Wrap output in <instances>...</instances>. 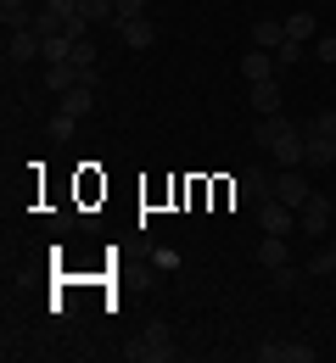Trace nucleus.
I'll use <instances>...</instances> for the list:
<instances>
[{
  "label": "nucleus",
  "instance_id": "obj_1",
  "mask_svg": "<svg viewBox=\"0 0 336 363\" xmlns=\"http://www.w3.org/2000/svg\"><path fill=\"white\" fill-rule=\"evenodd\" d=\"M252 140H258L264 151H275L286 168H297V162H303V129H297V123H286L281 112H275V118H264V123L252 129Z\"/></svg>",
  "mask_w": 336,
  "mask_h": 363
},
{
  "label": "nucleus",
  "instance_id": "obj_2",
  "mask_svg": "<svg viewBox=\"0 0 336 363\" xmlns=\"http://www.w3.org/2000/svg\"><path fill=\"white\" fill-rule=\"evenodd\" d=\"M129 358L168 363V358H174V330H168V324H146V335H141V341H129Z\"/></svg>",
  "mask_w": 336,
  "mask_h": 363
},
{
  "label": "nucleus",
  "instance_id": "obj_3",
  "mask_svg": "<svg viewBox=\"0 0 336 363\" xmlns=\"http://www.w3.org/2000/svg\"><path fill=\"white\" fill-rule=\"evenodd\" d=\"M331 213H336V196L314 190V196L297 207V229H303V235H325V229H331Z\"/></svg>",
  "mask_w": 336,
  "mask_h": 363
},
{
  "label": "nucleus",
  "instance_id": "obj_4",
  "mask_svg": "<svg viewBox=\"0 0 336 363\" xmlns=\"http://www.w3.org/2000/svg\"><path fill=\"white\" fill-rule=\"evenodd\" d=\"M258 224H264V235H291L297 229V207H286L281 196H269V201H258Z\"/></svg>",
  "mask_w": 336,
  "mask_h": 363
},
{
  "label": "nucleus",
  "instance_id": "obj_5",
  "mask_svg": "<svg viewBox=\"0 0 336 363\" xmlns=\"http://www.w3.org/2000/svg\"><path fill=\"white\" fill-rule=\"evenodd\" d=\"M241 79H246V84H264V79H275V50H246V56H241Z\"/></svg>",
  "mask_w": 336,
  "mask_h": 363
},
{
  "label": "nucleus",
  "instance_id": "obj_6",
  "mask_svg": "<svg viewBox=\"0 0 336 363\" xmlns=\"http://www.w3.org/2000/svg\"><path fill=\"white\" fill-rule=\"evenodd\" d=\"M303 162H308V168H331L336 162V140H325V135L308 129V135H303Z\"/></svg>",
  "mask_w": 336,
  "mask_h": 363
},
{
  "label": "nucleus",
  "instance_id": "obj_7",
  "mask_svg": "<svg viewBox=\"0 0 336 363\" xmlns=\"http://www.w3.org/2000/svg\"><path fill=\"white\" fill-rule=\"evenodd\" d=\"M118 34H124V45H129V50L157 45V28H151V17H124V23H118Z\"/></svg>",
  "mask_w": 336,
  "mask_h": 363
},
{
  "label": "nucleus",
  "instance_id": "obj_8",
  "mask_svg": "<svg viewBox=\"0 0 336 363\" xmlns=\"http://www.w3.org/2000/svg\"><path fill=\"white\" fill-rule=\"evenodd\" d=\"M252 45L258 50H281L286 45V23H281V17H258V23H252Z\"/></svg>",
  "mask_w": 336,
  "mask_h": 363
},
{
  "label": "nucleus",
  "instance_id": "obj_9",
  "mask_svg": "<svg viewBox=\"0 0 336 363\" xmlns=\"http://www.w3.org/2000/svg\"><path fill=\"white\" fill-rule=\"evenodd\" d=\"M79 79H85V73H79V62H73V56H67V62H45V90H73V84H79Z\"/></svg>",
  "mask_w": 336,
  "mask_h": 363
},
{
  "label": "nucleus",
  "instance_id": "obj_10",
  "mask_svg": "<svg viewBox=\"0 0 336 363\" xmlns=\"http://www.w3.org/2000/svg\"><path fill=\"white\" fill-rule=\"evenodd\" d=\"M11 62H34V56H45V40L34 34V28H11Z\"/></svg>",
  "mask_w": 336,
  "mask_h": 363
},
{
  "label": "nucleus",
  "instance_id": "obj_11",
  "mask_svg": "<svg viewBox=\"0 0 336 363\" xmlns=\"http://www.w3.org/2000/svg\"><path fill=\"white\" fill-rule=\"evenodd\" d=\"M56 106L73 112V118H85V112L96 106V84H73V90H62V95H56Z\"/></svg>",
  "mask_w": 336,
  "mask_h": 363
},
{
  "label": "nucleus",
  "instance_id": "obj_12",
  "mask_svg": "<svg viewBox=\"0 0 336 363\" xmlns=\"http://www.w3.org/2000/svg\"><path fill=\"white\" fill-rule=\"evenodd\" d=\"M258 263L275 274V269H286L291 263V252H286V235H264V246H258Z\"/></svg>",
  "mask_w": 336,
  "mask_h": 363
},
{
  "label": "nucleus",
  "instance_id": "obj_13",
  "mask_svg": "<svg viewBox=\"0 0 336 363\" xmlns=\"http://www.w3.org/2000/svg\"><path fill=\"white\" fill-rule=\"evenodd\" d=\"M275 196H281L286 207H303V201L314 196V184H308V179H297V174H281V179H275Z\"/></svg>",
  "mask_w": 336,
  "mask_h": 363
},
{
  "label": "nucleus",
  "instance_id": "obj_14",
  "mask_svg": "<svg viewBox=\"0 0 336 363\" xmlns=\"http://www.w3.org/2000/svg\"><path fill=\"white\" fill-rule=\"evenodd\" d=\"M252 106H258V118H275V112H281V79L252 84Z\"/></svg>",
  "mask_w": 336,
  "mask_h": 363
},
{
  "label": "nucleus",
  "instance_id": "obj_15",
  "mask_svg": "<svg viewBox=\"0 0 336 363\" xmlns=\"http://www.w3.org/2000/svg\"><path fill=\"white\" fill-rule=\"evenodd\" d=\"M286 40H297V45L320 40V23H314V11H291V17H286Z\"/></svg>",
  "mask_w": 336,
  "mask_h": 363
},
{
  "label": "nucleus",
  "instance_id": "obj_16",
  "mask_svg": "<svg viewBox=\"0 0 336 363\" xmlns=\"http://www.w3.org/2000/svg\"><path fill=\"white\" fill-rule=\"evenodd\" d=\"M0 23H6V34H11V28H28V23H34L28 0H0Z\"/></svg>",
  "mask_w": 336,
  "mask_h": 363
},
{
  "label": "nucleus",
  "instance_id": "obj_17",
  "mask_svg": "<svg viewBox=\"0 0 336 363\" xmlns=\"http://www.w3.org/2000/svg\"><path fill=\"white\" fill-rule=\"evenodd\" d=\"M241 179H246V196H252V201H269V196H275V179H269L264 168H246Z\"/></svg>",
  "mask_w": 336,
  "mask_h": 363
},
{
  "label": "nucleus",
  "instance_id": "obj_18",
  "mask_svg": "<svg viewBox=\"0 0 336 363\" xmlns=\"http://www.w3.org/2000/svg\"><path fill=\"white\" fill-rule=\"evenodd\" d=\"M79 17H90V23H112V17H118V0H79Z\"/></svg>",
  "mask_w": 336,
  "mask_h": 363
},
{
  "label": "nucleus",
  "instance_id": "obj_19",
  "mask_svg": "<svg viewBox=\"0 0 336 363\" xmlns=\"http://www.w3.org/2000/svg\"><path fill=\"white\" fill-rule=\"evenodd\" d=\"M28 28H34V34H40V40H56V34H62V17H56V11H50V6H40V11H34V23H28Z\"/></svg>",
  "mask_w": 336,
  "mask_h": 363
},
{
  "label": "nucleus",
  "instance_id": "obj_20",
  "mask_svg": "<svg viewBox=\"0 0 336 363\" xmlns=\"http://www.w3.org/2000/svg\"><path fill=\"white\" fill-rule=\"evenodd\" d=\"M73 62H79V73H96V45L90 40H73Z\"/></svg>",
  "mask_w": 336,
  "mask_h": 363
},
{
  "label": "nucleus",
  "instance_id": "obj_21",
  "mask_svg": "<svg viewBox=\"0 0 336 363\" xmlns=\"http://www.w3.org/2000/svg\"><path fill=\"white\" fill-rule=\"evenodd\" d=\"M67 56H73V40H67V34L45 40V62H67Z\"/></svg>",
  "mask_w": 336,
  "mask_h": 363
},
{
  "label": "nucleus",
  "instance_id": "obj_22",
  "mask_svg": "<svg viewBox=\"0 0 336 363\" xmlns=\"http://www.w3.org/2000/svg\"><path fill=\"white\" fill-rule=\"evenodd\" d=\"M281 363H314V352L303 341H281Z\"/></svg>",
  "mask_w": 336,
  "mask_h": 363
},
{
  "label": "nucleus",
  "instance_id": "obj_23",
  "mask_svg": "<svg viewBox=\"0 0 336 363\" xmlns=\"http://www.w3.org/2000/svg\"><path fill=\"white\" fill-rule=\"evenodd\" d=\"M73 129H79V118L56 106V118H50V135H56V140H67V135H73Z\"/></svg>",
  "mask_w": 336,
  "mask_h": 363
},
{
  "label": "nucleus",
  "instance_id": "obj_24",
  "mask_svg": "<svg viewBox=\"0 0 336 363\" xmlns=\"http://www.w3.org/2000/svg\"><path fill=\"white\" fill-rule=\"evenodd\" d=\"M308 274H336V257H331V252H325V246H320V252L308 257Z\"/></svg>",
  "mask_w": 336,
  "mask_h": 363
},
{
  "label": "nucleus",
  "instance_id": "obj_25",
  "mask_svg": "<svg viewBox=\"0 0 336 363\" xmlns=\"http://www.w3.org/2000/svg\"><path fill=\"white\" fill-rule=\"evenodd\" d=\"M124 17H146V0H118V17L112 23H124Z\"/></svg>",
  "mask_w": 336,
  "mask_h": 363
},
{
  "label": "nucleus",
  "instance_id": "obj_26",
  "mask_svg": "<svg viewBox=\"0 0 336 363\" xmlns=\"http://www.w3.org/2000/svg\"><path fill=\"white\" fill-rule=\"evenodd\" d=\"M314 135H325V140H336V112H320V118H314Z\"/></svg>",
  "mask_w": 336,
  "mask_h": 363
},
{
  "label": "nucleus",
  "instance_id": "obj_27",
  "mask_svg": "<svg viewBox=\"0 0 336 363\" xmlns=\"http://www.w3.org/2000/svg\"><path fill=\"white\" fill-rule=\"evenodd\" d=\"M297 56H303V45H297V40H286V45L275 50V62H281V67H291V62H297Z\"/></svg>",
  "mask_w": 336,
  "mask_h": 363
},
{
  "label": "nucleus",
  "instance_id": "obj_28",
  "mask_svg": "<svg viewBox=\"0 0 336 363\" xmlns=\"http://www.w3.org/2000/svg\"><path fill=\"white\" fill-rule=\"evenodd\" d=\"M314 56H320V62H336V34H325V40H314Z\"/></svg>",
  "mask_w": 336,
  "mask_h": 363
},
{
  "label": "nucleus",
  "instance_id": "obj_29",
  "mask_svg": "<svg viewBox=\"0 0 336 363\" xmlns=\"http://www.w3.org/2000/svg\"><path fill=\"white\" fill-rule=\"evenodd\" d=\"M325 252H331V257H336V235H331V246H325Z\"/></svg>",
  "mask_w": 336,
  "mask_h": 363
},
{
  "label": "nucleus",
  "instance_id": "obj_30",
  "mask_svg": "<svg viewBox=\"0 0 336 363\" xmlns=\"http://www.w3.org/2000/svg\"><path fill=\"white\" fill-rule=\"evenodd\" d=\"M331 279H336V274H331Z\"/></svg>",
  "mask_w": 336,
  "mask_h": 363
}]
</instances>
